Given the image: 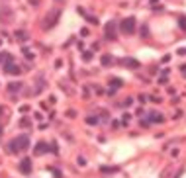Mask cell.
I'll list each match as a JSON object with an SVG mask.
<instances>
[{
  "label": "cell",
  "instance_id": "obj_1",
  "mask_svg": "<svg viewBox=\"0 0 186 178\" xmlns=\"http://www.w3.org/2000/svg\"><path fill=\"white\" fill-rule=\"evenodd\" d=\"M30 149V137L28 135H18L14 137L12 141L8 143V151L12 155H18V153H24V151Z\"/></svg>",
  "mask_w": 186,
  "mask_h": 178
},
{
  "label": "cell",
  "instance_id": "obj_2",
  "mask_svg": "<svg viewBox=\"0 0 186 178\" xmlns=\"http://www.w3.org/2000/svg\"><path fill=\"white\" fill-rule=\"evenodd\" d=\"M59 18H61V8H53V10H49V14H47L45 20H43V30L55 28L57 22H59Z\"/></svg>",
  "mask_w": 186,
  "mask_h": 178
},
{
  "label": "cell",
  "instance_id": "obj_3",
  "mask_svg": "<svg viewBox=\"0 0 186 178\" xmlns=\"http://www.w3.org/2000/svg\"><path fill=\"white\" fill-rule=\"evenodd\" d=\"M120 31L124 35H133L135 34V18H125V20H121L120 22Z\"/></svg>",
  "mask_w": 186,
  "mask_h": 178
},
{
  "label": "cell",
  "instance_id": "obj_4",
  "mask_svg": "<svg viewBox=\"0 0 186 178\" xmlns=\"http://www.w3.org/2000/svg\"><path fill=\"white\" fill-rule=\"evenodd\" d=\"M104 35H106L108 41H116L118 39V22L110 20L108 24H106V28H104Z\"/></svg>",
  "mask_w": 186,
  "mask_h": 178
},
{
  "label": "cell",
  "instance_id": "obj_5",
  "mask_svg": "<svg viewBox=\"0 0 186 178\" xmlns=\"http://www.w3.org/2000/svg\"><path fill=\"white\" fill-rule=\"evenodd\" d=\"M0 22L2 24H12L14 22V10L10 6H0Z\"/></svg>",
  "mask_w": 186,
  "mask_h": 178
},
{
  "label": "cell",
  "instance_id": "obj_6",
  "mask_svg": "<svg viewBox=\"0 0 186 178\" xmlns=\"http://www.w3.org/2000/svg\"><path fill=\"white\" fill-rule=\"evenodd\" d=\"M20 71H22V69H20L18 65L14 63L12 55H8L6 61H4V73H8V74H20Z\"/></svg>",
  "mask_w": 186,
  "mask_h": 178
},
{
  "label": "cell",
  "instance_id": "obj_7",
  "mask_svg": "<svg viewBox=\"0 0 186 178\" xmlns=\"http://www.w3.org/2000/svg\"><path fill=\"white\" fill-rule=\"evenodd\" d=\"M18 168H20L22 174H30V172H31V159H22Z\"/></svg>",
  "mask_w": 186,
  "mask_h": 178
},
{
  "label": "cell",
  "instance_id": "obj_8",
  "mask_svg": "<svg viewBox=\"0 0 186 178\" xmlns=\"http://www.w3.org/2000/svg\"><path fill=\"white\" fill-rule=\"evenodd\" d=\"M121 65H124V67H129V69H139V61H135V59H131V57L121 59Z\"/></svg>",
  "mask_w": 186,
  "mask_h": 178
},
{
  "label": "cell",
  "instance_id": "obj_9",
  "mask_svg": "<svg viewBox=\"0 0 186 178\" xmlns=\"http://www.w3.org/2000/svg\"><path fill=\"white\" fill-rule=\"evenodd\" d=\"M49 151V147H47V143H43V141H39L35 145V149H34V155H43V153H47Z\"/></svg>",
  "mask_w": 186,
  "mask_h": 178
},
{
  "label": "cell",
  "instance_id": "obj_10",
  "mask_svg": "<svg viewBox=\"0 0 186 178\" xmlns=\"http://www.w3.org/2000/svg\"><path fill=\"white\" fill-rule=\"evenodd\" d=\"M121 84H124V82H121V78H110V86H112L110 94H114L118 88H121Z\"/></svg>",
  "mask_w": 186,
  "mask_h": 178
},
{
  "label": "cell",
  "instance_id": "obj_11",
  "mask_svg": "<svg viewBox=\"0 0 186 178\" xmlns=\"http://www.w3.org/2000/svg\"><path fill=\"white\" fill-rule=\"evenodd\" d=\"M161 123V121H164V117H163V114H157V112H151L149 114V123Z\"/></svg>",
  "mask_w": 186,
  "mask_h": 178
},
{
  "label": "cell",
  "instance_id": "obj_12",
  "mask_svg": "<svg viewBox=\"0 0 186 178\" xmlns=\"http://www.w3.org/2000/svg\"><path fill=\"white\" fill-rule=\"evenodd\" d=\"M100 61H102V65H104V67H110V65H114V57H112V55H108V53H104Z\"/></svg>",
  "mask_w": 186,
  "mask_h": 178
},
{
  "label": "cell",
  "instance_id": "obj_13",
  "mask_svg": "<svg viewBox=\"0 0 186 178\" xmlns=\"http://www.w3.org/2000/svg\"><path fill=\"white\" fill-rule=\"evenodd\" d=\"M43 88H45V80H43V77H39V78H37V86L34 88V94H39Z\"/></svg>",
  "mask_w": 186,
  "mask_h": 178
},
{
  "label": "cell",
  "instance_id": "obj_14",
  "mask_svg": "<svg viewBox=\"0 0 186 178\" xmlns=\"http://www.w3.org/2000/svg\"><path fill=\"white\" fill-rule=\"evenodd\" d=\"M14 37H16V39H18V41H28V39H30V37H28V34H26L24 30L16 31V34H14Z\"/></svg>",
  "mask_w": 186,
  "mask_h": 178
},
{
  "label": "cell",
  "instance_id": "obj_15",
  "mask_svg": "<svg viewBox=\"0 0 186 178\" xmlns=\"http://www.w3.org/2000/svg\"><path fill=\"white\" fill-rule=\"evenodd\" d=\"M22 82H10L8 84V90H10V92H20V90H22Z\"/></svg>",
  "mask_w": 186,
  "mask_h": 178
},
{
  "label": "cell",
  "instance_id": "obj_16",
  "mask_svg": "<svg viewBox=\"0 0 186 178\" xmlns=\"http://www.w3.org/2000/svg\"><path fill=\"white\" fill-rule=\"evenodd\" d=\"M98 121H100V120H98L96 116H88V117H86V123H88V125H98Z\"/></svg>",
  "mask_w": 186,
  "mask_h": 178
},
{
  "label": "cell",
  "instance_id": "obj_17",
  "mask_svg": "<svg viewBox=\"0 0 186 178\" xmlns=\"http://www.w3.org/2000/svg\"><path fill=\"white\" fill-rule=\"evenodd\" d=\"M82 61H84V63H90V61H92V51H84V53H82Z\"/></svg>",
  "mask_w": 186,
  "mask_h": 178
},
{
  "label": "cell",
  "instance_id": "obj_18",
  "mask_svg": "<svg viewBox=\"0 0 186 178\" xmlns=\"http://www.w3.org/2000/svg\"><path fill=\"white\" fill-rule=\"evenodd\" d=\"M178 26H180V30L186 31V16H178Z\"/></svg>",
  "mask_w": 186,
  "mask_h": 178
},
{
  "label": "cell",
  "instance_id": "obj_19",
  "mask_svg": "<svg viewBox=\"0 0 186 178\" xmlns=\"http://www.w3.org/2000/svg\"><path fill=\"white\" fill-rule=\"evenodd\" d=\"M84 18H86V20L90 22V24H94V26H98V24H100V22H98V18H94V16H88V14H84Z\"/></svg>",
  "mask_w": 186,
  "mask_h": 178
},
{
  "label": "cell",
  "instance_id": "obj_20",
  "mask_svg": "<svg viewBox=\"0 0 186 178\" xmlns=\"http://www.w3.org/2000/svg\"><path fill=\"white\" fill-rule=\"evenodd\" d=\"M141 37H145V39L149 37V26H143L141 28Z\"/></svg>",
  "mask_w": 186,
  "mask_h": 178
},
{
  "label": "cell",
  "instance_id": "obj_21",
  "mask_svg": "<svg viewBox=\"0 0 186 178\" xmlns=\"http://www.w3.org/2000/svg\"><path fill=\"white\" fill-rule=\"evenodd\" d=\"M22 53H24V55H26V59H34V53H31L30 49H26V47H24V49H22Z\"/></svg>",
  "mask_w": 186,
  "mask_h": 178
},
{
  "label": "cell",
  "instance_id": "obj_22",
  "mask_svg": "<svg viewBox=\"0 0 186 178\" xmlns=\"http://www.w3.org/2000/svg\"><path fill=\"white\" fill-rule=\"evenodd\" d=\"M131 104H133V98H125V100H124V106H125V108H129Z\"/></svg>",
  "mask_w": 186,
  "mask_h": 178
},
{
  "label": "cell",
  "instance_id": "obj_23",
  "mask_svg": "<svg viewBox=\"0 0 186 178\" xmlns=\"http://www.w3.org/2000/svg\"><path fill=\"white\" fill-rule=\"evenodd\" d=\"M51 172H53V176H55V178H63V174H61L57 168H51Z\"/></svg>",
  "mask_w": 186,
  "mask_h": 178
},
{
  "label": "cell",
  "instance_id": "obj_24",
  "mask_svg": "<svg viewBox=\"0 0 186 178\" xmlns=\"http://www.w3.org/2000/svg\"><path fill=\"white\" fill-rule=\"evenodd\" d=\"M28 2H30V6H39L41 0H28Z\"/></svg>",
  "mask_w": 186,
  "mask_h": 178
},
{
  "label": "cell",
  "instance_id": "obj_25",
  "mask_svg": "<svg viewBox=\"0 0 186 178\" xmlns=\"http://www.w3.org/2000/svg\"><path fill=\"white\" fill-rule=\"evenodd\" d=\"M118 168H110V166H102V172H116Z\"/></svg>",
  "mask_w": 186,
  "mask_h": 178
},
{
  "label": "cell",
  "instance_id": "obj_26",
  "mask_svg": "<svg viewBox=\"0 0 186 178\" xmlns=\"http://www.w3.org/2000/svg\"><path fill=\"white\" fill-rule=\"evenodd\" d=\"M51 153H59V149H57V143H51Z\"/></svg>",
  "mask_w": 186,
  "mask_h": 178
},
{
  "label": "cell",
  "instance_id": "obj_27",
  "mask_svg": "<svg viewBox=\"0 0 186 178\" xmlns=\"http://www.w3.org/2000/svg\"><path fill=\"white\" fill-rule=\"evenodd\" d=\"M77 163H78V164H81V166H84V164H86V160H84L82 157H78V159H77Z\"/></svg>",
  "mask_w": 186,
  "mask_h": 178
},
{
  "label": "cell",
  "instance_id": "obj_28",
  "mask_svg": "<svg viewBox=\"0 0 186 178\" xmlns=\"http://www.w3.org/2000/svg\"><path fill=\"white\" fill-rule=\"evenodd\" d=\"M67 116H69V117H74V116H77V112H74V110H69Z\"/></svg>",
  "mask_w": 186,
  "mask_h": 178
},
{
  "label": "cell",
  "instance_id": "obj_29",
  "mask_svg": "<svg viewBox=\"0 0 186 178\" xmlns=\"http://www.w3.org/2000/svg\"><path fill=\"white\" fill-rule=\"evenodd\" d=\"M20 125H24V127L30 125V120H22V121H20Z\"/></svg>",
  "mask_w": 186,
  "mask_h": 178
},
{
  "label": "cell",
  "instance_id": "obj_30",
  "mask_svg": "<svg viewBox=\"0 0 186 178\" xmlns=\"http://www.w3.org/2000/svg\"><path fill=\"white\" fill-rule=\"evenodd\" d=\"M151 102H155V104H159V102H161V98H157V96H151Z\"/></svg>",
  "mask_w": 186,
  "mask_h": 178
},
{
  "label": "cell",
  "instance_id": "obj_31",
  "mask_svg": "<svg viewBox=\"0 0 186 178\" xmlns=\"http://www.w3.org/2000/svg\"><path fill=\"white\" fill-rule=\"evenodd\" d=\"M180 69H182V74L186 77V65H182V67H180Z\"/></svg>",
  "mask_w": 186,
  "mask_h": 178
},
{
  "label": "cell",
  "instance_id": "obj_32",
  "mask_svg": "<svg viewBox=\"0 0 186 178\" xmlns=\"http://www.w3.org/2000/svg\"><path fill=\"white\" fill-rule=\"evenodd\" d=\"M0 45H2V39H0Z\"/></svg>",
  "mask_w": 186,
  "mask_h": 178
},
{
  "label": "cell",
  "instance_id": "obj_33",
  "mask_svg": "<svg viewBox=\"0 0 186 178\" xmlns=\"http://www.w3.org/2000/svg\"><path fill=\"white\" fill-rule=\"evenodd\" d=\"M0 133H2V127H0Z\"/></svg>",
  "mask_w": 186,
  "mask_h": 178
}]
</instances>
